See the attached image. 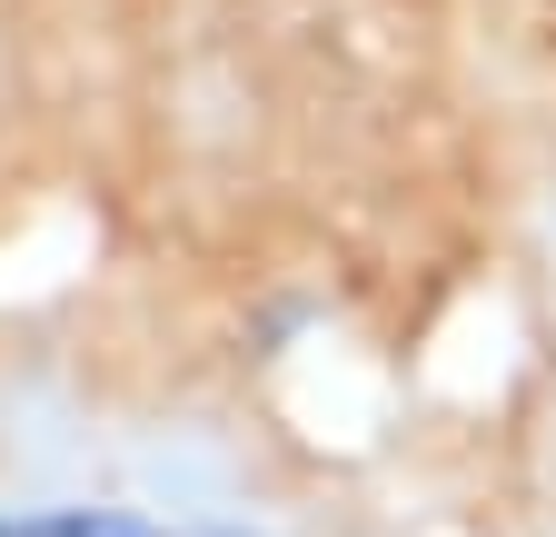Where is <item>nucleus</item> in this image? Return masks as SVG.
<instances>
[{"label":"nucleus","mask_w":556,"mask_h":537,"mask_svg":"<svg viewBox=\"0 0 556 537\" xmlns=\"http://www.w3.org/2000/svg\"><path fill=\"white\" fill-rule=\"evenodd\" d=\"M0 537H189L139 508H90V498H0Z\"/></svg>","instance_id":"nucleus-1"}]
</instances>
